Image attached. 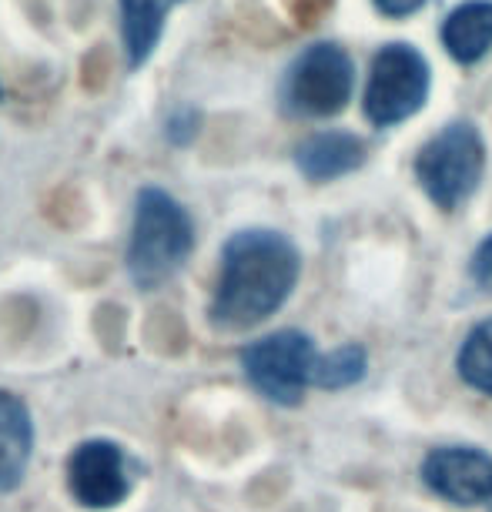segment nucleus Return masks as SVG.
I'll list each match as a JSON object with an SVG mask.
<instances>
[{"label":"nucleus","mask_w":492,"mask_h":512,"mask_svg":"<svg viewBox=\"0 0 492 512\" xmlns=\"http://www.w3.org/2000/svg\"><path fill=\"white\" fill-rule=\"evenodd\" d=\"M298 275H302V255L282 231H235L221 248L218 285L208 312L211 325L221 332H248L262 325L292 298Z\"/></svg>","instance_id":"nucleus-1"},{"label":"nucleus","mask_w":492,"mask_h":512,"mask_svg":"<svg viewBox=\"0 0 492 512\" xmlns=\"http://www.w3.org/2000/svg\"><path fill=\"white\" fill-rule=\"evenodd\" d=\"M195 251V221L178 198L164 188H141L134 198V218L124 272L141 292L171 282Z\"/></svg>","instance_id":"nucleus-2"},{"label":"nucleus","mask_w":492,"mask_h":512,"mask_svg":"<svg viewBox=\"0 0 492 512\" xmlns=\"http://www.w3.org/2000/svg\"><path fill=\"white\" fill-rule=\"evenodd\" d=\"M318 352L312 335L298 332V328H282V332L262 335L241 349L238 362L245 372L248 385L265 395L268 402L292 409L305 399V389L312 385Z\"/></svg>","instance_id":"nucleus-3"},{"label":"nucleus","mask_w":492,"mask_h":512,"mask_svg":"<svg viewBox=\"0 0 492 512\" xmlns=\"http://www.w3.org/2000/svg\"><path fill=\"white\" fill-rule=\"evenodd\" d=\"M486 168V148L479 131L466 121L446 124L416 158V178L432 205L442 211L459 208L479 188Z\"/></svg>","instance_id":"nucleus-4"},{"label":"nucleus","mask_w":492,"mask_h":512,"mask_svg":"<svg viewBox=\"0 0 492 512\" xmlns=\"http://www.w3.org/2000/svg\"><path fill=\"white\" fill-rule=\"evenodd\" d=\"M355 67L339 44H315L288 67L282 101L295 118H332L352 101Z\"/></svg>","instance_id":"nucleus-5"},{"label":"nucleus","mask_w":492,"mask_h":512,"mask_svg":"<svg viewBox=\"0 0 492 512\" xmlns=\"http://www.w3.org/2000/svg\"><path fill=\"white\" fill-rule=\"evenodd\" d=\"M429 98V64L416 47L389 44L375 54L365 88V114L379 128H392L422 111Z\"/></svg>","instance_id":"nucleus-6"},{"label":"nucleus","mask_w":492,"mask_h":512,"mask_svg":"<svg viewBox=\"0 0 492 512\" xmlns=\"http://www.w3.org/2000/svg\"><path fill=\"white\" fill-rule=\"evenodd\" d=\"M67 492L81 509H118L134 489V462L128 449L114 439L77 442L64 466Z\"/></svg>","instance_id":"nucleus-7"},{"label":"nucleus","mask_w":492,"mask_h":512,"mask_svg":"<svg viewBox=\"0 0 492 512\" xmlns=\"http://www.w3.org/2000/svg\"><path fill=\"white\" fill-rule=\"evenodd\" d=\"M422 482L452 506L492 502V456L476 446H439L422 459Z\"/></svg>","instance_id":"nucleus-8"},{"label":"nucleus","mask_w":492,"mask_h":512,"mask_svg":"<svg viewBox=\"0 0 492 512\" xmlns=\"http://www.w3.org/2000/svg\"><path fill=\"white\" fill-rule=\"evenodd\" d=\"M34 456V415L21 395L0 389V492L24 482Z\"/></svg>","instance_id":"nucleus-9"},{"label":"nucleus","mask_w":492,"mask_h":512,"mask_svg":"<svg viewBox=\"0 0 492 512\" xmlns=\"http://www.w3.org/2000/svg\"><path fill=\"white\" fill-rule=\"evenodd\" d=\"M365 161V141L349 131H318L295 148V164L308 181H332Z\"/></svg>","instance_id":"nucleus-10"},{"label":"nucleus","mask_w":492,"mask_h":512,"mask_svg":"<svg viewBox=\"0 0 492 512\" xmlns=\"http://www.w3.org/2000/svg\"><path fill=\"white\" fill-rule=\"evenodd\" d=\"M178 4L181 0H118L124 57H128L131 67H141L158 51L164 21H168V14L175 11Z\"/></svg>","instance_id":"nucleus-11"},{"label":"nucleus","mask_w":492,"mask_h":512,"mask_svg":"<svg viewBox=\"0 0 492 512\" xmlns=\"http://www.w3.org/2000/svg\"><path fill=\"white\" fill-rule=\"evenodd\" d=\"M442 44L459 64H476L492 47V4L489 0H469L446 17Z\"/></svg>","instance_id":"nucleus-12"},{"label":"nucleus","mask_w":492,"mask_h":512,"mask_svg":"<svg viewBox=\"0 0 492 512\" xmlns=\"http://www.w3.org/2000/svg\"><path fill=\"white\" fill-rule=\"evenodd\" d=\"M365 372H369V352H365L362 345L349 342V345H339V349L318 355L312 385L315 389L342 392V389L359 385L365 379Z\"/></svg>","instance_id":"nucleus-13"},{"label":"nucleus","mask_w":492,"mask_h":512,"mask_svg":"<svg viewBox=\"0 0 492 512\" xmlns=\"http://www.w3.org/2000/svg\"><path fill=\"white\" fill-rule=\"evenodd\" d=\"M456 369L466 385H472L476 392L492 395V318L472 325V332L462 338Z\"/></svg>","instance_id":"nucleus-14"},{"label":"nucleus","mask_w":492,"mask_h":512,"mask_svg":"<svg viewBox=\"0 0 492 512\" xmlns=\"http://www.w3.org/2000/svg\"><path fill=\"white\" fill-rule=\"evenodd\" d=\"M469 272H472V282H476L479 288H486V292H492V235L476 248Z\"/></svg>","instance_id":"nucleus-15"},{"label":"nucleus","mask_w":492,"mask_h":512,"mask_svg":"<svg viewBox=\"0 0 492 512\" xmlns=\"http://www.w3.org/2000/svg\"><path fill=\"white\" fill-rule=\"evenodd\" d=\"M164 131H168V138L175 144H188L191 138H195V131H198L195 111H175L168 118V124H164Z\"/></svg>","instance_id":"nucleus-16"},{"label":"nucleus","mask_w":492,"mask_h":512,"mask_svg":"<svg viewBox=\"0 0 492 512\" xmlns=\"http://www.w3.org/2000/svg\"><path fill=\"white\" fill-rule=\"evenodd\" d=\"M422 4H426V0H375V7L389 17H409V14H416Z\"/></svg>","instance_id":"nucleus-17"},{"label":"nucleus","mask_w":492,"mask_h":512,"mask_svg":"<svg viewBox=\"0 0 492 512\" xmlns=\"http://www.w3.org/2000/svg\"><path fill=\"white\" fill-rule=\"evenodd\" d=\"M0 98H4V88H0Z\"/></svg>","instance_id":"nucleus-18"}]
</instances>
